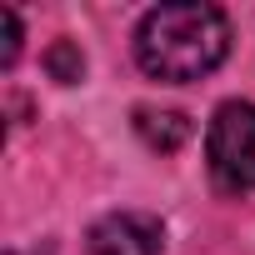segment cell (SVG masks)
<instances>
[{
	"label": "cell",
	"mask_w": 255,
	"mask_h": 255,
	"mask_svg": "<svg viewBox=\"0 0 255 255\" xmlns=\"http://www.w3.org/2000/svg\"><path fill=\"white\" fill-rule=\"evenodd\" d=\"M230 50V25L215 5H160L135 30V60L165 85L210 75Z\"/></svg>",
	"instance_id": "6da1fadb"
},
{
	"label": "cell",
	"mask_w": 255,
	"mask_h": 255,
	"mask_svg": "<svg viewBox=\"0 0 255 255\" xmlns=\"http://www.w3.org/2000/svg\"><path fill=\"white\" fill-rule=\"evenodd\" d=\"M210 175L220 190L245 195L255 190V105L245 100H225L210 120Z\"/></svg>",
	"instance_id": "7a4b0ae2"
},
{
	"label": "cell",
	"mask_w": 255,
	"mask_h": 255,
	"mask_svg": "<svg viewBox=\"0 0 255 255\" xmlns=\"http://www.w3.org/2000/svg\"><path fill=\"white\" fill-rule=\"evenodd\" d=\"M165 230L155 215H135V210H120L90 225V255H160Z\"/></svg>",
	"instance_id": "3957f363"
},
{
	"label": "cell",
	"mask_w": 255,
	"mask_h": 255,
	"mask_svg": "<svg viewBox=\"0 0 255 255\" xmlns=\"http://www.w3.org/2000/svg\"><path fill=\"white\" fill-rule=\"evenodd\" d=\"M135 130H140V140H145L150 150H160V155H175V150L190 140V115H180V110H150V105H140V110H135Z\"/></svg>",
	"instance_id": "277c9868"
},
{
	"label": "cell",
	"mask_w": 255,
	"mask_h": 255,
	"mask_svg": "<svg viewBox=\"0 0 255 255\" xmlns=\"http://www.w3.org/2000/svg\"><path fill=\"white\" fill-rule=\"evenodd\" d=\"M45 65H50V75H55V80H65V85H70V80H80V70H85L80 50H75V45H65V40H60V45H50Z\"/></svg>",
	"instance_id": "5b68a950"
},
{
	"label": "cell",
	"mask_w": 255,
	"mask_h": 255,
	"mask_svg": "<svg viewBox=\"0 0 255 255\" xmlns=\"http://www.w3.org/2000/svg\"><path fill=\"white\" fill-rule=\"evenodd\" d=\"M0 25H5V50H0V65H15V55H20V20H15L10 5H0Z\"/></svg>",
	"instance_id": "8992f818"
}]
</instances>
